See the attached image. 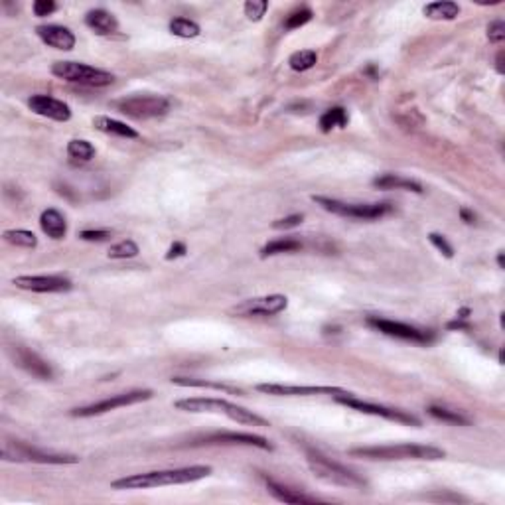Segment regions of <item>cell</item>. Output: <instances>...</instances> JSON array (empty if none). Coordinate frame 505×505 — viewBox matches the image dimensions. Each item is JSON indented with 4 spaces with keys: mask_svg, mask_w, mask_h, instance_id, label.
<instances>
[{
    "mask_svg": "<svg viewBox=\"0 0 505 505\" xmlns=\"http://www.w3.org/2000/svg\"><path fill=\"white\" fill-rule=\"evenodd\" d=\"M211 474V466H188V468H174V470H156L146 474H133L118 478L111 486L115 489H151L162 486H178V484H192L203 480Z\"/></svg>",
    "mask_w": 505,
    "mask_h": 505,
    "instance_id": "6da1fadb",
    "label": "cell"
},
{
    "mask_svg": "<svg viewBox=\"0 0 505 505\" xmlns=\"http://www.w3.org/2000/svg\"><path fill=\"white\" fill-rule=\"evenodd\" d=\"M178 411L184 413H213L223 414L231 421L239 424H251V427H270L267 419H262L259 414H255L245 407L233 404L225 399H215V397H192V399H180L176 401Z\"/></svg>",
    "mask_w": 505,
    "mask_h": 505,
    "instance_id": "7a4b0ae2",
    "label": "cell"
},
{
    "mask_svg": "<svg viewBox=\"0 0 505 505\" xmlns=\"http://www.w3.org/2000/svg\"><path fill=\"white\" fill-rule=\"evenodd\" d=\"M347 454L365 460H442L447 452L430 444H389L347 450Z\"/></svg>",
    "mask_w": 505,
    "mask_h": 505,
    "instance_id": "3957f363",
    "label": "cell"
},
{
    "mask_svg": "<svg viewBox=\"0 0 505 505\" xmlns=\"http://www.w3.org/2000/svg\"><path fill=\"white\" fill-rule=\"evenodd\" d=\"M306 460H308V466L314 471V476L326 484L342 486V488H363L365 486V480L362 476L347 470L342 464L330 460L328 456H324L318 450H306Z\"/></svg>",
    "mask_w": 505,
    "mask_h": 505,
    "instance_id": "277c9868",
    "label": "cell"
},
{
    "mask_svg": "<svg viewBox=\"0 0 505 505\" xmlns=\"http://www.w3.org/2000/svg\"><path fill=\"white\" fill-rule=\"evenodd\" d=\"M51 73L63 81L85 85V87H107L115 81V76L111 71L79 63V61H58L51 66Z\"/></svg>",
    "mask_w": 505,
    "mask_h": 505,
    "instance_id": "5b68a950",
    "label": "cell"
},
{
    "mask_svg": "<svg viewBox=\"0 0 505 505\" xmlns=\"http://www.w3.org/2000/svg\"><path fill=\"white\" fill-rule=\"evenodd\" d=\"M2 460L6 462H32V464H77L79 458L71 454H53L40 448L30 447L22 440H6L2 444Z\"/></svg>",
    "mask_w": 505,
    "mask_h": 505,
    "instance_id": "8992f818",
    "label": "cell"
},
{
    "mask_svg": "<svg viewBox=\"0 0 505 505\" xmlns=\"http://www.w3.org/2000/svg\"><path fill=\"white\" fill-rule=\"evenodd\" d=\"M312 200L330 213L342 215V218L379 219L393 213V210H395L391 203H345L334 200V198H324V195H314Z\"/></svg>",
    "mask_w": 505,
    "mask_h": 505,
    "instance_id": "52a82bcc",
    "label": "cell"
},
{
    "mask_svg": "<svg viewBox=\"0 0 505 505\" xmlns=\"http://www.w3.org/2000/svg\"><path fill=\"white\" fill-rule=\"evenodd\" d=\"M115 107H117L123 115H126V117L144 121V118L164 117L170 111V101L166 97H162V95L144 93V95L125 97V99L115 103Z\"/></svg>",
    "mask_w": 505,
    "mask_h": 505,
    "instance_id": "ba28073f",
    "label": "cell"
},
{
    "mask_svg": "<svg viewBox=\"0 0 505 505\" xmlns=\"http://www.w3.org/2000/svg\"><path fill=\"white\" fill-rule=\"evenodd\" d=\"M151 389H136V391H126V393H118V395H113L109 399H103L99 403L87 404V407H79V409H73L71 411V417H81V419H87V417H97V414H105L109 411H115V409H121V407H128V404H136L143 403V401H148L152 399Z\"/></svg>",
    "mask_w": 505,
    "mask_h": 505,
    "instance_id": "9c48e42d",
    "label": "cell"
},
{
    "mask_svg": "<svg viewBox=\"0 0 505 505\" xmlns=\"http://www.w3.org/2000/svg\"><path fill=\"white\" fill-rule=\"evenodd\" d=\"M334 399H336L337 403H342L345 404V407L357 411V413L375 414V417H383V419H387V421L401 422V424H411V427H421V421H419L414 414L401 411V409H391V407H383V404H373L367 403V401H359V399H355L354 393L337 395L334 397Z\"/></svg>",
    "mask_w": 505,
    "mask_h": 505,
    "instance_id": "30bf717a",
    "label": "cell"
},
{
    "mask_svg": "<svg viewBox=\"0 0 505 505\" xmlns=\"http://www.w3.org/2000/svg\"><path fill=\"white\" fill-rule=\"evenodd\" d=\"M259 393L272 397H314V395H347L352 391L342 387H330V385H282V383H259Z\"/></svg>",
    "mask_w": 505,
    "mask_h": 505,
    "instance_id": "8fae6325",
    "label": "cell"
},
{
    "mask_svg": "<svg viewBox=\"0 0 505 505\" xmlns=\"http://www.w3.org/2000/svg\"><path fill=\"white\" fill-rule=\"evenodd\" d=\"M288 298L285 295H269L261 298H249L245 302L233 306L229 314L251 318V316H275L278 312L287 310Z\"/></svg>",
    "mask_w": 505,
    "mask_h": 505,
    "instance_id": "7c38bea8",
    "label": "cell"
},
{
    "mask_svg": "<svg viewBox=\"0 0 505 505\" xmlns=\"http://www.w3.org/2000/svg\"><path fill=\"white\" fill-rule=\"evenodd\" d=\"M367 324L371 328H375L381 334L391 337H399V340H407V342H417V344H430L434 336L432 332H424V330L414 328L403 322L387 320V318H377V316H371L367 318Z\"/></svg>",
    "mask_w": 505,
    "mask_h": 505,
    "instance_id": "4fadbf2b",
    "label": "cell"
},
{
    "mask_svg": "<svg viewBox=\"0 0 505 505\" xmlns=\"http://www.w3.org/2000/svg\"><path fill=\"white\" fill-rule=\"evenodd\" d=\"M18 288L22 290H32V292H68L73 288V282L59 275H24L12 280Z\"/></svg>",
    "mask_w": 505,
    "mask_h": 505,
    "instance_id": "5bb4252c",
    "label": "cell"
},
{
    "mask_svg": "<svg viewBox=\"0 0 505 505\" xmlns=\"http://www.w3.org/2000/svg\"><path fill=\"white\" fill-rule=\"evenodd\" d=\"M194 444H237V447L261 448V450H269V452L272 450V444L267 438L251 434V432H213V434L195 438Z\"/></svg>",
    "mask_w": 505,
    "mask_h": 505,
    "instance_id": "9a60e30c",
    "label": "cell"
},
{
    "mask_svg": "<svg viewBox=\"0 0 505 505\" xmlns=\"http://www.w3.org/2000/svg\"><path fill=\"white\" fill-rule=\"evenodd\" d=\"M28 107L34 111L36 115L58 121V123H66L71 118V109L68 103L53 99L50 95H32L28 99Z\"/></svg>",
    "mask_w": 505,
    "mask_h": 505,
    "instance_id": "2e32d148",
    "label": "cell"
},
{
    "mask_svg": "<svg viewBox=\"0 0 505 505\" xmlns=\"http://www.w3.org/2000/svg\"><path fill=\"white\" fill-rule=\"evenodd\" d=\"M36 32L40 36V40L44 44H48L51 48L56 50H63L69 51L73 50L76 46V36L73 32L66 28V26H58V24H44L36 28Z\"/></svg>",
    "mask_w": 505,
    "mask_h": 505,
    "instance_id": "e0dca14e",
    "label": "cell"
},
{
    "mask_svg": "<svg viewBox=\"0 0 505 505\" xmlns=\"http://www.w3.org/2000/svg\"><path fill=\"white\" fill-rule=\"evenodd\" d=\"M14 362H16L22 369H26L28 373H32L34 377L38 379L53 377V371H51L50 363L46 362V359H42V357H40L38 354H34V352H30V350L22 347V345L14 347Z\"/></svg>",
    "mask_w": 505,
    "mask_h": 505,
    "instance_id": "ac0fdd59",
    "label": "cell"
},
{
    "mask_svg": "<svg viewBox=\"0 0 505 505\" xmlns=\"http://www.w3.org/2000/svg\"><path fill=\"white\" fill-rule=\"evenodd\" d=\"M85 24L89 26L95 34L99 36L115 34L118 30V20L115 18V14H111V12L103 9L89 10V12L85 14Z\"/></svg>",
    "mask_w": 505,
    "mask_h": 505,
    "instance_id": "d6986e66",
    "label": "cell"
},
{
    "mask_svg": "<svg viewBox=\"0 0 505 505\" xmlns=\"http://www.w3.org/2000/svg\"><path fill=\"white\" fill-rule=\"evenodd\" d=\"M40 228H42L46 235L58 241V239H63L66 233H68V221H66V218H63L58 210L50 208V210L42 211V215H40Z\"/></svg>",
    "mask_w": 505,
    "mask_h": 505,
    "instance_id": "ffe728a7",
    "label": "cell"
},
{
    "mask_svg": "<svg viewBox=\"0 0 505 505\" xmlns=\"http://www.w3.org/2000/svg\"><path fill=\"white\" fill-rule=\"evenodd\" d=\"M267 489H269L270 496L278 499V501H282V504H316V501H320L318 497L306 496L302 491L287 488V486H282V484H278L275 480H267Z\"/></svg>",
    "mask_w": 505,
    "mask_h": 505,
    "instance_id": "44dd1931",
    "label": "cell"
},
{
    "mask_svg": "<svg viewBox=\"0 0 505 505\" xmlns=\"http://www.w3.org/2000/svg\"><path fill=\"white\" fill-rule=\"evenodd\" d=\"M373 188H377V190H407V192L422 194V185L419 182L399 176V174H381V176L373 178Z\"/></svg>",
    "mask_w": 505,
    "mask_h": 505,
    "instance_id": "7402d4cb",
    "label": "cell"
},
{
    "mask_svg": "<svg viewBox=\"0 0 505 505\" xmlns=\"http://www.w3.org/2000/svg\"><path fill=\"white\" fill-rule=\"evenodd\" d=\"M93 125H95V128H99L101 133H105V135L121 136V138H138V133L133 126H128L126 123H121V121H115V118L95 117L93 118Z\"/></svg>",
    "mask_w": 505,
    "mask_h": 505,
    "instance_id": "603a6c76",
    "label": "cell"
},
{
    "mask_svg": "<svg viewBox=\"0 0 505 505\" xmlns=\"http://www.w3.org/2000/svg\"><path fill=\"white\" fill-rule=\"evenodd\" d=\"M172 385H180V387H200V389H215V391H225V393H235V395H243V391L228 383L221 381H208V379H192V377H172Z\"/></svg>",
    "mask_w": 505,
    "mask_h": 505,
    "instance_id": "cb8c5ba5",
    "label": "cell"
},
{
    "mask_svg": "<svg viewBox=\"0 0 505 505\" xmlns=\"http://www.w3.org/2000/svg\"><path fill=\"white\" fill-rule=\"evenodd\" d=\"M424 16L430 20H454L460 14V6L450 0H440V2H430L424 6Z\"/></svg>",
    "mask_w": 505,
    "mask_h": 505,
    "instance_id": "d4e9b609",
    "label": "cell"
},
{
    "mask_svg": "<svg viewBox=\"0 0 505 505\" xmlns=\"http://www.w3.org/2000/svg\"><path fill=\"white\" fill-rule=\"evenodd\" d=\"M304 245L300 239H295V237H285V239H277V241H270L261 249V257L267 259V257H275V255H280V252H296L302 249Z\"/></svg>",
    "mask_w": 505,
    "mask_h": 505,
    "instance_id": "484cf974",
    "label": "cell"
},
{
    "mask_svg": "<svg viewBox=\"0 0 505 505\" xmlns=\"http://www.w3.org/2000/svg\"><path fill=\"white\" fill-rule=\"evenodd\" d=\"M350 123L347 111L344 107H334L328 109L320 117V131L322 133H330L332 128H345Z\"/></svg>",
    "mask_w": 505,
    "mask_h": 505,
    "instance_id": "4316f807",
    "label": "cell"
},
{
    "mask_svg": "<svg viewBox=\"0 0 505 505\" xmlns=\"http://www.w3.org/2000/svg\"><path fill=\"white\" fill-rule=\"evenodd\" d=\"M68 154H69V158H73V160L89 162L95 158V146H93L89 141L76 138V141H69Z\"/></svg>",
    "mask_w": 505,
    "mask_h": 505,
    "instance_id": "83f0119b",
    "label": "cell"
},
{
    "mask_svg": "<svg viewBox=\"0 0 505 505\" xmlns=\"http://www.w3.org/2000/svg\"><path fill=\"white\" fill-rule=\"evenodd\" d=\"M318 61V53L314 50H300L295 51L290 58H288V66L295 69V71H308L316 66Z\"/></svg>",
    "mask_w": 505,
    "mask_h": 505,
    "instance_id": "f1b7e54d",
    "label": "cell"
},
{
    "mask_svg": "<svg viewBox=\"0 0 505 505\" xmlns=\"http://www.w3.org/2000/svg\"><path fill=\"white\" fill-rule=\"evenodd\" d=\"M170 32L178 38H195V36H200V26L190 18L178 16L170 22Z\"/></svg>",
    "mask_w": 505,
    "mask_h": 505,
    "instance_id": "f546056e",
    "label": "cell"
},
{
    "mask_svg": "<svg viewBox=\"0 0 505 505\" xmlns=\"http://www.w3.org/2000/svg\"><path fill=\"white\" fill-rule=\"evenodd\" d=\"M429 414L430 417H434V419H438V421L450 422V424H460V427L470 424V421H468L462 413L452 411V409H447V407H437V404H432V407H429Z\"/></svg>",
    "mask_w": 505,
    "mask_h": 505,
    "instance_id": "4dcf8cb0",
    "label": "cell"
},
{
    "mask_svg": "<svg viewBox=\"0 0 505 505\" xmlns=\"http://www.w3.org/2000/svg\"><path fill=\"white\" fill-rule=\"evenodd\" d=\"M4 239L9 243L16 245V247H26V249H34L38 245L34 233L26 231V229H9V231H4Z\"/></svg>",
    "mask_w": 505,
    "mask_h": 505,
    "instance_id": "1f68e13d",
    "label": "cell"
},
{
    "mask_svg": "<svg viewBox=\"0 0 505 505\" xmlns=\"http://www.w3.org/2000/svg\"><path fill=\"white\" fill-rule=\"evenodd\" d=\"M107 255H109V259H135L138 255V245L133 239H125L121 243L113 245Z\"/></svg>",
    "mask_w": 505,
    "mask_h": 505,
    "instance_id": "d6a6232c",
    "label": "cell"
},
{
    "mask_svg": "<svg viewBox=\"0 0 505 505\" xmlns=\"http://www.w3.org/2000/svg\"><path fill=\"white\" fill-rule=\"evenodd\" d=\"M312 10L310 9H298L295 10L292 14H288L287 20H285V30H296L300 26L308 24L312 20Z\"/></svg>",
    "mask_w": 505,
    "mask_h": 505,
    "instance_id": "836d02e7",
    "label": "cell"
},
{
    "mask_svg": "<svg viewBox=\"0 0 505 505\" xmlns=\"http://www.w3.org/2000/svg\"><path fill=\"white\" fill-rule=\"evenodd\" d=\"M267 9H269L267 0H249V2H245V16L252 22H259L265 16Z\"/></svg>",
    "mask_w": 505,
    "mask_h": 505,
    "instance_id": "e575fe53",
    "label": "cell"
},
{
    "mask_svg": "<svg viewBox=\"0 0 505 505\" xmlns=\"http://www.w3.org/2000/svg\"><path fill=\"white\" fill-rule=\"evenodd\" d=\"M429 241L434 245L438 251L442 252L447 259H452V257H454V249H452V245L448 243L447 239H444V235H440V233H430Z\"/></svg>",
    "mask_w": 505,
    "mask_h": 505,
    "instance_id": "d590c367",
    "label": "cell"
},
{
    "mask_svg": "<svg viewBox=\"0 0 505 505\" xmlns=\"http://www.w3.org/2000/svg\"><path fill=\"white\" fill-rule=\"evenodd\" d=\"M488 38L491 44H501L505 40V24L504 20H494L488 26Z\"/></svg>",
    "mask_w": 505,
    "mask_h": 505,
    "instance_id": "8d00e7d4",
    "label": "cell"
},
{
    "mask_svg": "<svg viewBox=\"0 0 505 505\" xmlns=\"http://www.w3.org/2000/svg\"><path fill=\"white\" fill-rule=\"evenodd\" d=\"M111 237L109 231H103V229H85L79 233V239L83 241H93V243H101V241H107Z\"/></svg>",
    "mask_w": 505,
    "mask_h": 505,
    "instance_id": "74e56055",
    "label": "cell"
},
{
    "mask_svg": "<svg viewBox=\"0 0 505 505\" xmlns=\"http://www.w3.org/2000/svg\"><path fill=\"white\" fill-rule=\"evenodd\" d=\"M302 221H304V215H302V213H295V215H288V218L277 219V221L272 223V229H292V228H298V225H300Z\"/></svg>",
    "mask_w": 505,
    "mask_h": 505,
    "instance_id": "f35d334b",
    "label": "cell"
},
{
    "mask_svg": "<svg viewBox=\"0 0 505 505\" xmlns=\"http://www.w3.org/2000/svg\"><path fill=\"white\" fill-rule=\"evenodd\" d=\"M56 9H58V4L53 2V0H36L34 6H32V10H34L36 16H50L51 12H56Z\"/></svg>",
    "mask_w": 505,
    "mask_h": 505,
    "instance_id": "ab89813d",
    "label": "cell"
},
{
    "mask_svg": "<svg viewBox=\"0 0 505 505\" xmlns=\"http://www.w3.org/2000/svg\"><path fill=\"white\" fill-rule=\"evenodd\" d=\"M185 252H188V249H185L184 243H180V241H176V243L172 245L168 249V255H166V259L168 261H172V259H180V257H184Z\"/></svg>",
    "mask_w": 505,
    "mask_h": 505,
    "instance_id": "60d3db41",
    "label": "cell"
},
{
    "mask_svg": "<svg viewBox=\"0 0 505 505\" xmlns=\"http://www.w3.org/2000/svg\"><path fill=\"white\" fill-rule=\"evenodd\" d=\"M460 215H462V219L466 221V223H470V225H471V223H476V215H474V213H471L470 210H466V208H462V210H460Z\"/></svg>",
    "mask_w": 505,
    "mask_h": 505,
    "instance_id": "b9f144b4",
    "label": "cell"
},
{
    "mask_svg": "<svg viewBox=\"0 0 505 505\" xmlns=\"http://www.w3.org/2000/svg\"><path fill=\"white\" fill-rule=\"evenodd\" d=\"M504 51L497 53V73H504Z\"/></svg>",
    "mask_w": 505,
    "mask_h": 505,
    "instance_id": "7bdbcfd3",
    "label": "cell"
},
{
    "mask_svg": "<svg viewBox=\"0 0 505 505\" xmlns=\"http://www.w3.org/2000/svg\"><path fill=\"white\" fill-rule=\"evenodd\" d=\"M497 265H499V269H504V252L497 255Z\"/></svg>",
    "mask_w": 505,
    "mask_h": 505,
    "instance_id": "ee69618b",
    "label": "cell"
}]
</instances>
